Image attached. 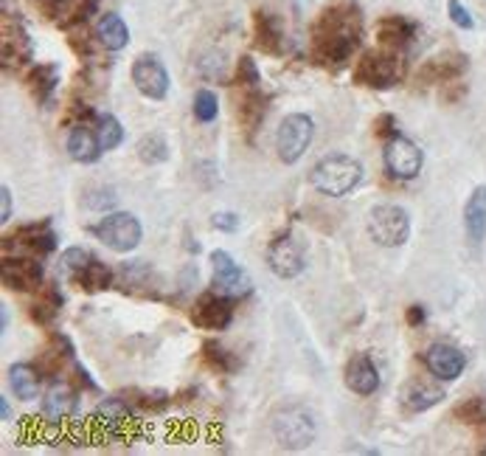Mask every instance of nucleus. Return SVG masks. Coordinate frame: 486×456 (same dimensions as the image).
Segmentation results:
<instances>
[{"label": "nucleus", "mask_w": 486, "mask_h": 456, "mask_svg": "<svg viewBox=\"0 0 486 456\" xmlns=\"http://www.w3.org/2000/svg\"><path fill=\"white\" fill-rule=\"evenodd\" d=\"M360 37H363V14L357 4L338 0V4H332L318 17V23L313 29L315 60L329 68L346 65L352 60V54L360 48Z\"/></svg>", "instance_id": "f257e3e1"}, {"label": "nucleus", "mask_w": 486, "mask_h": 456, "mask_svg": "<svg viewBox=\"0 0 486 456\" xmlns=\"http://www.w3.org/2000/svg\"><path fill=\"white\" fill-rule=\"evenodd\" d=\"M365 181V169L357 158L346 156V152H332L323 156L313 173H309V183H313L321 195L326 198H346Z\"/></svg>", "instance_id": "f03ea898"}, {"label": "nucleus", "mask_w": 486, "mask_h": 456, "mask_svg": "<svg viewBox=\"0 0 486 456\" xmlns=\"http://www.w3.org/2000/svg\"><path fill=\"white\" fill-rule=\"evenodd\" d=\"M365 228L380 249H399L411 237V215L397 203H377L368 212Z\"/></svg>", "instance_id": "7ed1b4c3"}, {"label": "nucleus", "mask_w": 486, "mask_h": 456, "mask_svg": "<svg viewBox=\"0 0 486 456\" xmlns=\"http://www.w3.org/2000/svg\"><path fill=\"white\" fill-rule=\"evenodd\" d=\"M93 237L110 251L130 254L141 245L144 228H141L138 217L130 215V212H110L107 217H102L93 225Z\"/></svg>", "instance_id": "20e7f679"}, {"label": "nucleus", "mask_w": 486, "mask_h": 456, "mask_svg": "<svg viewBox=\"0 0 486 456\" xmlns=\"http://www.w3.org/2000/svg\"><path fill=\"white\" fill-rule=\"evenodd\" d=\"M273 434L287 451H301L315 440V417L304 406H281L273 414Z\"/></svg>", "instance_id": "39448f33"}, {"label": "nucleus", "mask_w": 486, "mask_h": 456, "mask_svg": "<svg viewBox=\"0 0 486 456\" xmlns=\"http://www.w3.org/2000/svg\"><path fill=\"white\" fill-rule=\"evenodd\" d=\"M315 139V122L306 113H289V116L281 119L279 132H276V152L279 161L293 166L304 158V152L309 149Z\"/></svg>", "instance_id": "423d86ee"}, {"label": "nucleus", "mask_w": 486, "mask_h": 456, "mask_svg": "<svg viewBox=\"0 0 486 456\" xmlns=\"http://www.w3.org/2000/svg\"><path fill=\"white\" fill-rule=\"evenodd\" d=\"M267 268L279 279H296L306 268V249L301 237L293 234V228H284L267 245Z\"/></svg>", "instance_id": "0eeeda50"}, {"label": "nucleus", "mask_w": 486, "mask_h": 456, "mask_svg": "<svg viewBox=\"0 0 486 456\" xmlns=\"http://www.w3.org/2000/svg\"><path fill=\"white\" fill-rule=\"evenodd\" d=\"M402 80V63L391 51H365L355 68V82L363 88L388 90L399 85Z\"/></svg>", "instance_id": "6e6552de"}, {"label": "nucleus", "mask_w": 486, "mask_h": 456, "mask_svg": "<svg viewBox=\"0 0 486 456\" xmlns=\"http://www.w3.org/2000/svg\"><path fill=\"white\" fill-rule=\"evenodd\" d=\"M422 164H424V156H422V149L414 139L397 132L394 139L385 141L382 166L394 181H414L422 173Z\"/></svg>", "instance_id": "1a4fd4ad"}, {"label": "nucleus", "mask_w": 486, "mask_h": 456, "mask_svg": "<svg viewBox=\"0 0 486 456\" xmlns=\"http://www.w3.org/2000/svg\"><path fill=\"white\" fill-rule=\"evenodd\" d=\"M208 259H211V284H214V291H220V293H225L230 299L250 296V291H254V282H250L245 268L228 251L217 249V251L208 254Z\"/></svg>", "instance_id": "9d476101"}, {"label": "nucleus", "mask_w": 486, "mask_h": 456, "mask_svg": "<svg viewBox=\"0 0 486 456\" xmlns=\"http://www.w3.org/2000/svg\"><path fill=\"white\" fill-rule=\"evenodd\" d=\"M4 251H21L34 257H48L56 251V234L51 232V220L21 225L14 234L4 237Z\"/></svg>", "instance_id": "9b49d317"}, {"label": "nucleus", "mask_w": 486, "mask_h": 456, "mask_svg": "<svg viewBox=\"0 0 486 456\" xmlns=\"http://www.w3.org/2000/svg\"><path fill=\"white\" fill-rule=\"evenodd\" d=\"M132 82L141 97L163 102L169 97V71L155 54H144L132 63Z\"/></svg>", "instance_id": "f8f14e48"}, {"label": "nucleus", "mask_w": 486, "mask_h": 456, "mask_svg": "<svg viewBox=\"0 0 486 456\" xmlns=\"http://www.w3.org/2000/svg\"><path fill=\"white\" fill-rule=\"evenodd\" d=\"M233 299L214 291L203 293L197 301L191 304V325L200 330H225L233 321Z\"/></svg>", "instance_id": "ddd939ff"}, {"label": "nucleus", "mask_w": 486, "mask_h": 456, "mask_svg": "<svg viewBox=\"0 0 486 456\" xmlns=\"http://www.w3.org/2000/svg\"><path fill=\"white\" fill-rule=\"evenodd\" d=\"M4 284L12 291H37L43 284V262H37L26 254L4 257Z\"/></svg>", "instance_id": "4468645a"}, {"label": "nucleus", "mask_w": 486, "mask_h": 456, "mask_svg": "<svg viewBox=\"0 0 486 456\" xmlns=\"http://www.w3.org/2000/svg\"><path fill=\"white\" fill-rule=\"evenodd\" d=\"M424 367L433 377L450 384V380H458L466 369V355L453 347V344H433L424 352Z\"/></svg>", "instance_id": "2eb2a0df"}, {"label": "nucleus", "mask_w": 486, "mask_h": 456, "mask_svg": "<svg viewBox=\"0 0 486 456\" xmlns=\"http://www.w3.org/2000/svg\"><path fill=\"white\" fill-rule=\"evenodd\" d=\"M31 37L21 21H4V68L17 71L31 63Z\"/></svg>", "instance_id": "dca6fc26"}, {"label": "nucleus", "mask_w": 486, "mask_h": 456, "mask_svg": "<svg viewBox=\"0 0 486 456\" xmlns=\"http://www.w3.org/2000/svg\"><path fill=\"white\" fill-rule=\"evenodd\" d=\"M464 71H466L464 54H441V56H433V60H427L416 76L424 85H450Z\"/></svg>", "instance_id": "f3484780"}, {"label": "nucleus", "mask_w": 486, "mask_h": 456, "mask_svg": "<svg viewBox=\"0 0 486 456\" xmlns=\"http://www.w3.org/2000/svg\"><path fill=\"white\" fill-rule=\"evenodd\" d=\"M343 377H346V386L352 389L355 394H360V397H368V394H374L380 389V369H377L374 360L368 355H363V352L348 360Z\"/></svg>", "instance_id": "a211bd4d"}, {"label": "nucleus", "mask_w": 486, "mask_h": 456, "mask_svg": "<svg viewBox=\"0 0 486 456\" xmlns=\"http://www.w3.org/2000/svg\"><path fill=\"white\" fill-rule=\"evenodd\" d=\"M76 409V389L65 380H54L43 397V414L48 423H63Z\"/></svg>", "instance_id": "6ab92c4d"}, {"label": "nucleus", "mask_w": 486, "mask_h": 456, "mask_svg": "<svg viewBox=\"0 0 486 456\" xmlns=\"http://www.w3.org/2000/svg\"><path fill=\"white\" fill-rule=\"evenodd\" d=\"M65 147H68V156L76 164H96V161H99V156H102L99 136H96V130H90L88 124L71 127Z\"/></svg>", "instance_id": "aec40b11"}, {"label": "nucleus", "mask_w": 486, "mask_h": 456, "mask_svg": "<svg viewBox=\"0 0 486 456\" xmlns=\"http://www.w3.org/2000/svg\"><path fill=\"white\" fill-rule=\"evenodd\" d=\"M93 420L107 436H115L132 420V411H130V406L122 401V397H105V401L96 406Z\"/></svg>", "instance_id": "412c9836"}, {"label": "nucleus", "mask_w": 486, "mask_h": 456, "mask_svg": "<svg viewBox=\"0 0 486 456\" xmlns=\"http://www.w3.org/2000/svg\"><path fill=\"white\" fill-rule=\"evenodd\" d=\"M40 369L31 367V364H23V360H17V364L9 367V389L17 401H34V397H40Z\"/></svg>", "instance_id": "4be33fe9"}, {"label": "nucleus", "mask_w": 486, "mask_h": 456, "mask_svg": "<svg viewBox=\"0 0 486 456\" xmlns=\"http://www.w3.org/2000/svg\"><path fill=\"white\" fill-rule=\"evenodd\" d=\"M254 43L264 54H281V48H284V31H281L279 17L267 14V12H256L254 14Z\"/></svg>", "instance_id": "5701e85b"}, {"label": "nucleus", "mask_w": 486, "mask_h": 456, "mask_svg": "<svg viewBox=\"0 0 486 456\" xmlns=\"http://www.w3.org/2000/svg\"><path fill=\"white\" fill-rule=\"evenodd\" d=\"M464 228L466 240L473 245H481L486 237V186H478L464 206Z\"/></svg>", "instance_id": "b1692460"}, {"label": "nucleus", "mask_w": 486, "mask_h": 456, "mask_svg": "<svg viewBox=\"0 0 486 456\" xmlns=\"http://www.w3.org/2000/svg\"><path fill=\"white\" fill-rule=\"evenodd\" d=\"M416 34V26L407 21V17H385V21H380L377 26V37H380V46H385L388 51H402L407 43L414 40Z\"/></svg>", "instance_id": "393cba45"}, {"label": "nucleus", "mask_w": 486, "mask_h": 456, "mask_svg": "<svg viewBox=\"0 0 486 456\" xmlns=\"http://www.w3.org/2000/svg\"><path fill=\"white\" fill-rule=\"evenodd\" d=\"M267 102H270V97H264L259 88L245 90V97L239 99V124H242L247 139L256 136V130L262 127L264 113H267Z\"/></svg>", "instance_id": "a878e982"}, {"label": "nucleus", "mask_w": 486, "mask_h": 456, "mask_svg": "<svg viewBox=\"0 0 486 456\" xmlns=\"http://www.w3.org/2000/svg\"><path fill=\"white\" fill-rule=\"evenodd\" d=\"M29 90L37 105H48L54 99V90H56V82H60V68L56 65H34L29 71Z\"/></svg>", "instance_id": "bb28decb"}, {"label": "nucleus", "mask_w": 486, "mask_h": 456, "mask_svg": "<svg viewBox=\"0 0 486 456\" xmlns=\"http://www.w3.org/2000/svg\"><path fill=\"white\" fill-rule=\"evenodd\" d=\"M96 40H99L107 51H122L130 43V29L122 14H105L96 23Z\"/></svg>", "instance_id": "cd10ccee"}, {"label": "nucleus", "mask_w": 486, "mask_h": 456, "mask_svg": "<svg viewBox=\"0 0 486 456\" xmlns=\"http://www.w3.org/2000/svg\"><path fill=\"white\" fill-rule=\"evenodd\" d=\"M73 282L80 284L85 293H102V291H107L110 284L115 282V274H113V268H107L102 259H93Z\"/></svg>", "instance_id": "c85d7f7f"}, {"label": "nucleus", "mask_w": 486, "mask_h": 456, "mask_svg": "<svg viewBox=\"0 0 486 456\" xmlns=\"http://www.w3.org/2000/svg\"><path fill=\"white\" fill-rule=\"evenodd\" d=\"M60 308H63V296L56 288H46L40 296L34 299L31 304V318L37 321V325H43V327H51L54 325V318L60 316Z\"/></svg>", "instance_id": "c756f323"}, {"label": "nucleus", "mask_w": 486, "mask_h": 456, "mask_svg": "<svg viewBox=\"0 0 486 456\" xmlns=\"http://www.w3.org/2000/svg\"><path fill=\"white\" fill-rule=\"evenodd\" d=\"M203 360H205V367L211 372H217V375H228L239 367V360L233 358V352L228 347H222L220 341H205L203 344Z\"/></svg>", "instance_id": "7c9ffc66"}, {"label": "nucleus", "mask_w": 486, "mask_h": 456, "mask_svg": "<svg viewBox=\"0 0 486 456\" xmlns=\"http://www.w3.org/2000/svg\"><path fill=\"white\" fill-rule=\"evenodd\" d=\"M444 389H439V386H427V384H416V386H411L407 389V394H405V409L407 411H427V409H433V406H439L441 401H444Z\"/></svg>", "instance_id": "2f4dec72"}, {"label": "nucleus", "mask_w": 486, "mask_h": 456, "mask_svg": "<svg viewBox=\"0 0 486 456\" xmlns=\"http://www.w3.org/2000/svg\"><path fill=\"white\" fill-rule=\"evenodd\" d=\"M96 136H99L102 149H115L124 141V124L115 116H110V113H102V116L96 119Z\"/></svg>", "instance_id": "473e14b6"}, {"label": "nucleus", "mask_w": 486, "mask_h": 456, "mask_svg": "<svg viewBox=\"0 0 486 456\" xmlns=\"http://www.w3.org/2000/svg\"><path fill=\"white\" fill-rule=\"evenodd\" d=\"M191 110H194V119L208 124L220 116V97L208 88H200L197 93H194V102H191Z\"/></svg>", "instance_id": "72a5a7b5"}, {"label": "nucleus", "mask_w": 486, "mask_h": 456, "mask_svg": "<svg viewBox=\"0 0 486 456\" xmlns=\"http://www.w3.org/2000/svg\"><path fill=\"white\" fill-rule=\"evenodd\" d=\"M138 158L144 164H163L169 158V144L163 136H158V132H149V136H144L138 141Z\"/></svg>", "instance_id": "f704fd0d"}, {"label": "nucleus", "mask_w": 486, "mask_h": 456, "mask_svg": "<svg viewBox=\"0 0 486 456\" xmlns=\"http://www.w3.org/2000/svg\"><path fill=\"white\" fill-rule=\"evenodd\" d=\"M149 279H152V268L144 262H127L119 274V282L127 291H141L144 284H149Z\"/></svg>", "instance_id": "c9c22d12"}, {"label": "nucleus", "mask_w": 486, "mask_h": 456, "mask_svg": "<svg viewBox=\"0 0 486 456\" xmlns=\"http://www.w3.org/2000/svg\"><path fill=\"white\" fill-rule=\"evenodd\" d=\"M259 82H262V76H259L254 56H239L237 71H233V85L250 90V88H259Z\"/></svg>", "instance_id": "e433bc0d"}, {"label": "nucleus", "mask_w": 486, "mask_h": 456, "mask_svg": "<svg viewBox=\"0 0 486 456\" xmlns=\"http://www.w3.org/2000/svg\"><path fill=\"white\" fill-rule=\"evenodd\" d=\"M96 257L88 251V249H68L65 254H63V268H65V274L71 276V279H76L80 276L88 265L93 262Z\"/></svg>", "instance_id": "4c0bfd02"}, {"label": "nucleus", "mask_w": 486, "mask_h": 456, "mask_svg": "<svg viewBox=\"0 0 486 456\" xmlns=\"http://www.w3.org/2000/svg\"><path fill=\"white\" fill-rule=\"evenodd\" d=\"M397 132H399V127H397V116H394V113H382V116L374 119V136L377 139L388 141V139H394Z\"/></svg>", "instance_id": "58836bf2"}, {"label": "nucleus", "mask_w": 486, "mask_h": 456, "mask_svg": "<svg viewBox=\"0 0 486 456\" xmlns=\"http://www.w3.org/2000/svg\"><path fill=\"white\" fill-rule=\"evenodd\" d=\"M447 12H450V21H453L458 29H466V31H470V29L475 26L473 14L466 12V6L461 4V0H450V4H447Z\"/></svg>", "instance_id": "ea45409f"}, {"label": "nucleus", "mask_w": 486, "mask_h": 456, "mask_svg": "<svg viewBox=\"0 0 486 456\" xmlns=\"http://www.w3.org/2000/svg\"><path fill=\"white\" fill-rule=\"evenodd\" d=\"M211 225L217 228V232L230 234V232H237V228H239V217L233 215V212H217V215L211 217Z\"/></svg>", "instance_id": "a19ab883"}, {"label": "nucleus", "mask_w": 486, "mask_h": 456, "mask_svg": "<svg viewBox=\"0 0 486 456\" xmlns=\"http://www.w3.org/2000/svg\"><path fill=\"white\" fill-rule=\"evenodd\" d=\"M14 217V198H12V189L4 183L0 186V223H9Z\"/></svg>", "instance_id": "79ce46f5"}, {"label": "nucleus", "mask_w": 486, "mask_h": 456, "mask_svg": "<svg viewBox=\"0 0 486 456\" xmlns=\"http://www.w3.org/2000/svg\"><path fill=\"white\" fill-rule=\"evenodd\" d=\"M405 318H407V325H411V327H422V325H424V318H427V313H424L422 304H414V308H407Z\"/></svg>", "instance_id": "37998d69"}, {"label": "nucleus", "mask_w": 486, "mask_h": 456, "mask_svg": "<svg viewBox=\"0 0 486 456\" xmlns=\"http://www.w3.org/2000/svg\"><path fill=\"white\" fill-rule=\"evenodd\" d=\"M0 420H4V423L12 420V409H9V403H6V397H0Z\"/></svg>", "instance_id": "c03bdc74"}, {"label": "nucleus", "mask_w": 486, "mask_h": 456, "mask_svg": "<svg viewBox=\"0 0 486 456\" xmlns=\"http://www.w3.org/2000/svg\"><path fill=\"white\" fill-rule=\"evenodd\" d=\"M0 330H4V335L9 330V310H6V304H4V310H0Z\"/></svg>", "instance_id": "a18cd8bd"}]
</instances>
